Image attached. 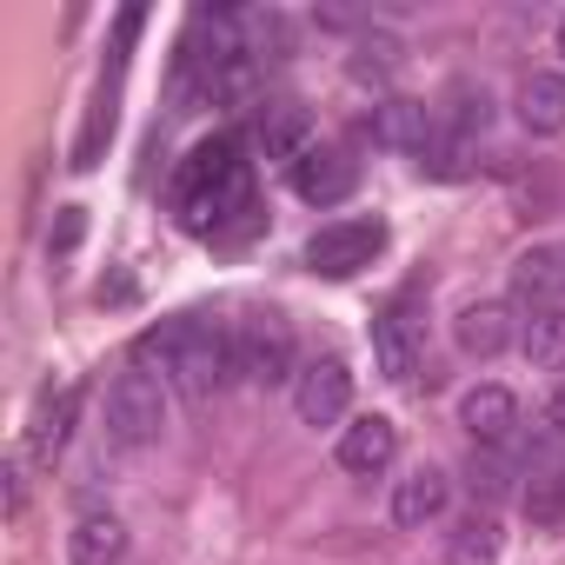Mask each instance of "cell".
<instances>
[{"label":"cell","instance_id":"6da1fadb","mask_svg":"<svg viewBox=\"0 0 565 565\" xmlns=\"http://www.w3.org/2000/svg\"><path fill=\"white\" fill-rule=\"evenodd\" d=\"M167 206H173V220H180L193 239L239 246V239L259 226L246 140H239V134H206V140H193V147L180 153L173 180H167Z\"/></svg>","mask_w":565,"mask_h":565},{"label":"cell","instance_id":"7a4b0ae2","mask_svg":"<svg viewBox=\"0 0 565 565\" xmlns=\"http://www.w3.org/2000/svg\"><path fill=\"white\" fill-rule=\"evenodd\" d=\"M134 366L153 373L160 386H173L180 399H206L233 373V327H220L206 313H173L134 340Z\"/></svg>","mask_w":565,"mask_h":565},{"label":"cell","instance_id":"3957f363","mask_svg":"<svg viewBox=\"0 0 565 565\" xmlns=\"http://www.w3.org/2000/svg\"><path fill=\"white\" fill-rule=\"evenodd\" d=\"M233 373L246 386H294L300 380V347H294V327L279 313H253L233 327Z\"/></svg>","mask_w":565,"mask_h":565},{"label":"cell","instance_id":"277c9868","mask_svg":"<svg viewBox=\"0 0 565 565\" xmlns=\"http://www.w3.org/2000/svg\"><path fill=\"white\" fill-rule=\"evenodd\" d=\"M160 433H167V386L153 373H140V366L120 373L107 386V446L147 452V446H160Z\"/></svg>","mask_w":565,"mask_h":565},{"label":"cell","instance_id":"5b68a950","mask_svg":"<svg viewBox=\"0 0 565 565\" xmlns=\"http://www.w3.org/2000/svg\"><path fill=\"white\" fill-rule=\"evenodd\" d=\"M386 253V220L380 213H347V220H327L313 239H307V273H320V279H353V273H366L373 259Z\"/></svg>","mask_w":565,"mask_h":565},{"label":"cell","instance_id":"8992f818","mask_svg":"<svg viewBox=\"0 0 565 565\" xmlns=\"http://www.w3.org/2000/svg\"><path fill=\"white\" fill-rule=\"evenodd\" d=\"M294 413H300V426H340L353 413V366L340 353L307 360L294 380Z\"/></svg>","mask_w":565,"mask_h":565},{"label":"cell","instance_id":"52a82bcc","mask_svg":"<svg viewBox=\"0 0 565 565\" xmlns=\"http://www.w3.org/2000/svg\"><path fill=\"white\" fill-rule=\"evenodd\" d=\"M253 147L259 160H279V167H300L320 140H313V114L300 100H259L253 107Z\"/></svg>","mask_w":565,"mask_h":565},{"label":"cell","instance_id":"ba28073f","mask_svg":"<svg viewBox=\"0 0 565 565\" xmlns=\"http://www.w3.org/2000/svg\"><path fill=\"white\" fill-rule=\"evenodd\" d=\"M366 127H373V147H393V153H419L426 160L439 147V114L426 100H406V94H386Z\"/></svg>","mask_w":565,"mask_h":565},{"label":"cell","instance_id":"9c48e42d","mask_svg":"<svg viewBox=\"0 0 565 565\" xmlns=\"http://www.w3.org/2000/svg\"><path fill=\"white\" fill-rule=\"evenodd\" d=\"M452 347H459L466 360H499V353H512V347H519V307H512V300H472V307H459Z\"/></svg>","mask_w":565,"mask_h":565},{"label":"cell","instance_id":"30bf717a","mask_svg":"<svg viewBox=\"0 0 565 565\" xmlns=\"http://www.w3.org/2000/svg\"><path fill=\"white\" fill-rule=\"evenodd\" d=\"M333 459H340V472H353V479H380V472L399 459V426H393L386 413H360V419L340 426Z\"/></svg>","mask_w":565,"mask_h":565},{"label":"cell","instance_id":"8fae6325","mask_svg":"<svg viewBox=\"0 0 565 565\" xmlns=\"http://www.w3.org/2000/svg\"><path fill=\"white\" fill-rule=\"evenodd\" d=\"M459 426H466V439L472 446H486V452H505L512 439H519V399L505 393V386H466L459 393Z\"/></svg>","mask_w":565,"mask_h":565},{"label":"cell","instance_id":"7c38bea8","mask_svg":"<svg viewBox=\"0 0 565 565\" xmlns=\"http://www.w3.org/2000/svg\"><path fill=\"white\" fill-rule=\"evenodd\" d=\"M512 300H519V313L565 307V239H539L512 259Z\"/></svg>","mask_w":565,"mask_h":565},{"label":"cell","instance_id":"4fadbf2b","mask_svg":"<svg viewBox=\"0 0 565 565\" xmlns=\"http://www.w3.org/2000/svg\"><path fill=\"white\" fill-rule=\"evenodd\" d=\"M353 186H360V160L347 147H313L294 167V193L307 206H340V200H353Z\"/></svg>","mask_w":565,"mask_h":565},{"label":"cell","instance_id":"5bb4252c","mask_svg":"<svg viewBox=\"0 0 565 565\" xmlns=\"http://www.w3.org/2000/svg\"><path fill=\"white\" fill-rule=\"evenodd\" d=\"M446 505H452V479H446V466H413V472L393 486V525H399V532H426V525H439Z\"/></svg>","mask_w":565,"mask_h":565},{"label":"cell","instance_id":"9a60e30c","mask_svg":"<svg viewBox=\"0 0 565 565\" xmlns=\"http://www.w3.org/2000/svg\"><path fill=\"white\" fill-rule=\"evenodd\" d=\"M373 366L386 386H413L419 380V327L406 320V307L373 313Z\"/></svg>","mask_w":565,"mask_h":565},{"label":"cell","instance_id":"2e32d148","mask_svg":"<svg viewBox=\"0 0 565 565\" xmlns=\"http://www.w3.org/2000/svg\"><path fill=\"white\" fill-rule=\"evenodd\" d=\"M74 419H81V386H41L34 419H28V452L34 459H61L67 439H74Z\"/></svg>","mask_w":565,"mask_h":565},{"label":"cell","instance_id":"e0dca14e","mask_svg":"<svg viewBox=\"0 0 565 565\" xmlns=\"http://www.w3.org/2000/svg\"><path fill=\"white\" fill-rule=\"evenodd\" d=\"M512 114H519V127H525V134H539V140L565 134V74L532 67V74L519 81V94H512Z\"/></svg>","mask_w":565,"mask_h":565},{"label":"cell","instance_id":"ac0fdd59","mask_svg":"<svg viewBox=\"0 0 565 565\" xmlns=\"http://www.w3.org/2000/svg\"><path fill=\"white\" fill-rule=\"evenodd\" d=\"M499 558H505V525H499V512H492V505L459 512L452 532H446V565H499Z\"/></svg>","mask_w":565,"mask_h":565},{"label":"cell","instance_id":"d6986e66","mask_svg":"<svg viewBox=\"0 0 565 565\" xmlns=\"http://www.w3.org/2000/svg\"><path fill=\"white\" fill-rule=\"evenodd\" d=\"M67 558L74 565H120L127 558V519L120 512H81L67 532Z\"/></svg>","mask_w":565,"mask_h":565},{"label":"cell","instance_id":"ffe728a7","mask_svg":"<svg viewBox=\"0 0 565 565\" xmlns=\"http://www.w3.org/2000/svg\"><path fill=\"white\" fill-rule=\"evenodd\" d=\"M519 353L532 373H565V307L519 313Z\"/></svg>","mask_w":565,"mask_h":565},{"label":"cell","instance_id":"44dd1931","mask_svg":"<svg viewBox=\"0 0 565 565\" xmlns=\"http://www.w3.org/2000/svg\"><path fill=\"white\" fill-rule=\"evenodd\" d=\"M433 114H439V140L472 147V140L492 127V94H486V87H472V81H452L446 107H433Z\"/></svg>","mask_w":565,"mask_h":565},{"label":"cell","instance_id":"7402d4cb","mask_svg":"<svg viewBox=\"0 0 565 565\" xmlns=\"http://www.w3.org/2000/svg\"><path fill=\"white\" fill-rule=\"evenodd\" d=\"M81 239V206H61V226H54V246H74Z\"/></svg>","mask_w":565,"mask_h":565},{"label":"cell","instance_id":"603a6c76","mask_svg":"<svg viewBox=\"0 0 565 565\" xmlns=\"http://www.w3.org/2000/svg\"><path fill=\"white\" fill-rule=\"evenodd\" d=\"M545 426L565 439V380H558V393H552V406H545Z\"/></svg>","mask_w":565,"mask_h":565},{"label":"cell","instance_id":"cb8c5ba5","mask_svg":"<svg viewBox=\"0 0 565 565\" xmlns=\"http://www.w3.org/2000/svg\"><path fill=\"white\" fill-rule=\"evenodd\" d=\"M552 47H558V61H565V14H558V34H552Z\"/></svg>","mask_w":565,"mask_h":565}]
</instances>
